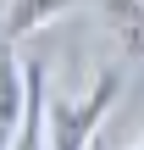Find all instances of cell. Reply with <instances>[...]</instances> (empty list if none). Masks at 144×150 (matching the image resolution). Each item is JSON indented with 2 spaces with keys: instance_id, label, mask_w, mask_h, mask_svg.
I'll use <instances>...</instances> for the list:
<instances>
[{
  "instance_id": "cell-1",
  "label": "cell",
  "mask_w": 144,
  "mask_h": 150,
  "mask_svg": "<svg viewBox=\"0 0 144 150\" xmlns=\"http://www.w3.org/2000/svg\"><path fill=\"white\" fill-rule=\"evenodd\" d=\"M117 95H122V78H117V67H105V72H94L89 95H78V100H50L44 150H83V145H94V128H100V117L117 106Z\"/></svg>"
},
{
  "instance_id": "cell-2",
  "label": "cell",
  "mask_w": 144,
  "mask_h": 150,
  "mask_svg": "<svg viewBox=\"0 0 144 150\" xmlns=\"http://www.w3.org/2000/svg\"><path fill=\"white\" fill-rule=\"evenodd\" d=\"M22 106H28V61L6 39L0 45V150H17L22 139Z\"/></svg>"
},
{
  "instance_id": "cell-3",
  "label": "cell",
  "mask_w": 144,
  "mask_h": 150,
  "mask_svg": "<svg viewBox=\"0 0 144 150\" xmlns=\"http://www.w3.org/2000/svg\"><path fill=\"white\" fill-rule=\"evenodd\" d=\"M111 39L128 50V61H144V0H100Z\"/></svg>"
},
{
  "instance_id": "cell-4",
  "label": "cell",
  "mask_w": 144,
  "mask_h": 150,
  "mask_svg": "<svg viewBox=\"0 0 144 150\" xmlns=\"http://www.w3.org/2000/svg\"><path fill=\"white\" fill-rule=\"evenodd\" d=\"M78 0H11L6 6V39L17 45V39H28L33 28H50L55 17H67Z\"/></svg>"
},
{
  "instance_id": "cell-5",
  "label": "cell",
  "mask_w": 144,
  "mask_h": 150,
  "mask_svg": "<svg viewBox=\"0 0 144 150\" xmlns=\"http://www.w3.org/2000/svg\"><path fill=\"white\" fill-rule=\"evenodd\" d=\"M44 122H50L44 67H39V61H28V106H22V139H17V150H39V145H44Z\"/></svg>"
}]
</instances>
